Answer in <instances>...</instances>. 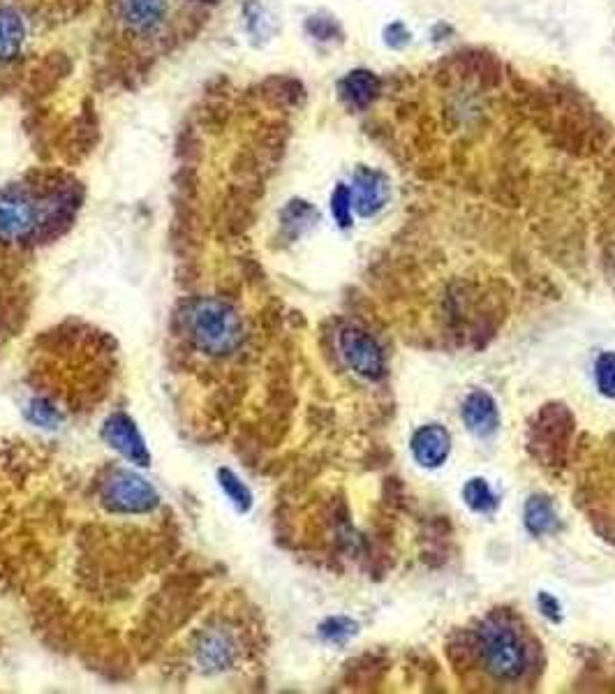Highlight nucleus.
I'll use <instances>...</instances> for the list:
<instances>
[{
  "label": "nucleus",
  "mask_w": 615,
  "mask_h": 694,
  "mask_svg": "<svg viewBox=\"0 0 615 694\" xmlns=\"http://www.w3.org/2000/svg\"><path fill=\"white\" fill-rule=\"evenodd\" d=\"M243 19H246V31L250 40L255 44H266L271 40L273 31H276L271 14L266 12V7L259 0H246L243 3Z\"/></svg>",
  "instance_id": "f3484780"
},
{
  "label": "nucleus",
  "mask_w": 615,
  "mask_h": 694,
  "mask_svg": "<svg viewBox=\"0 0 615 694\" xmlns=\"http://www.w3.org/2000/svg\"><path fill=\"white\" fill-rule=\"evenodd\" d=\"M410 40H412V33L407 31L403 21H394V24L384 28V42H387V47L391 49H403L410 44Z\"/></svg>",
  "instance_id": "a878e982"
},
{
  "label": "nucleus",
  "mask_w": 615,
  "mask_h": 694,
  "mask_svg": "<svg viewBox=\"0 0 615 694\" xmlns=\"http://www.w3.org/2000/svg\"><path fill=\"white\" fill-rule=\"evenodd\" d=\"M306 33L320 42H331L343 38V28L329 14H313L306 19Z\"/></svg>",
  "instance_id": "5701e85b"
},
{
  "label": "nucleus",
  "mask_w": 615,
  "mask_h": 694,
  "mask_svg": "<svg viewBox=\"0 0 615 694\" xmlns=\"http://www.w3.org/2000/svg\"><path fill=\"white\" fill-rule=\"evenodd\" d=\"M239 637L225 625L209 627L195 646V660L206 674H222L239 662Z\"/></svg>",
  "instance_id": "39448f33"
},
{
  "label": "nucleus",
  "mask_w": 615,
  "mask_h": 694,
  "mask_svg": "<svg viewBox=\"0 0 615 694\" xmlns=\"http://www.w3.org/2000/svg\"><path fill=\"white\" fill-rule=\"evenodd\" d=\"M595 380L599 394L615 401V352H602L595 361Z\"/></svg>",
  "instance_id": "4be33fe9"
},
{
  "label": "nucleus",
  "mask_w": 615,
  "mask_h": 694,
  "mask_svg": "<svg viewBox=\"0 0 615 694\" xmlns=\"http://www.w3.org/2000/svg\"><path fill=\"white\" fill-rule=\"evenodd\" d=\"M192 3H199V5H216L218 0H192Z\"/></svg>",
  "instance_id": "cd10ccee"
},
{
  "label": "nucleus",
  "mask_w": 615,
  "mask_h": 694,
  "mask_svg": "<svg viewBox=\"0 0 615 694\" xmlns=\"http://www.w3.org/2000/svg\"><path fill=\"white\" fill-rule=\"evenodd\" d=\"M26 419L40 428H58L63 424V412L47 398H33L26 405Z\"/></svg>",
  "instance_id": "412c9836"
},
{
  "label": "nucleus",
  "mask_w": 615,
  "mask_h": 694,
  "mask_svg": "<svg viewBox=\"0 0 615 694\" xmlns=\"http://www.w3.org/2000/svg\"><path fill=\"white\" fill-rule=\"evenodd\" d=\"M218 482L222 486V491H225V496L234 502V507L239 509V512H250V507H253V493H250L248 486L243 484L232 470L220 468Z\"/></svg>",
  "instance_id": "aec40b11"
},
{
  "label": "nucleus",
  "mask_w": 615,
  "mask_h": 694,
  "mask_svg": "<svg viewBox=\"0 0 615 694\" xmlns=\"http://www.w3.org/2000/svg\"><path fill=\"white\" fill-rule=\"evenodd\" d=\"M477 655L493 678L521 681L530 669V648L521 627L509 614H491L477 627Z\"/></svg>",
  "instance_id": "f257e3e1"
},
{
  "label": "nucleus",
  "mask_w": 615,
  "mask_h": 694,
  "mask_svg": "<svg viewBox=\"0 0 615 694\" xmlns=\"http://www.w3.org/2000/svg\"><path fill=\"white\" fill-rule=\"evenodd\" d=\"M463 500L472 512H479V514H493L500 505V500L491 489V484L481 477H472L470 482L463 486Z\"/></svg>",
  "instance_id": "a211bd4d"
},
{
  "label": "nucleus",
  "mask_w": 615,
  "mask_h": 694,
  "mask_svg": "<svg viewBox=\"0 0 615 694\" xmlns=\"http://www.w3.org/2000/svg\"><path fill=\"white\" fill-rule=\"evenodd\" d=\"M102 505L114 514H148L160 505L158 491L137 472L111 470L100 489Z\"/></svg>",
  "instance_id": "7ed1b4c3"
},
{
  "label": "nucleus",
  "mask_w": 615,
  "mask_h": 694,
  "mask_svg": "<svg viewBox=\"0 0 615 694\" xmlns=\"http://www.w3.org/2000/svg\"><path fill=\"white\" fill-rule=\"evenodd\" d=\"M26 42V24L10 5H0V63H12Z\"/></svg>",
  "instance_id": "4468645a"
},
{
  "label": "nucleus",
  "mask_w": 615,
  "mask_h": 694,
  "mask_svg": "<svg viewBox=\"0 0 615 694\" xmlns=\"http://www.w3.org/2000/svg\"><path fill=\"white\" fill-rule=\"evenodd\" d=\"M98 142H100V121H98V114H95L93 105L86 100L81 114L74 118V123H72L74 151L86 155L88 151H93V146Z\"/></svg>",
  "instance_id": "dca6fc26"
},
{
  "label": "nucleus",
  "mask_w": 615,
  "mask_h": 694,
  "mask_svg": "<svg viewBox=\"0 0 615 694\" xmlns=\"http://www.w3.org/2000/svg\"><path fill=\"white\" fill-rule=\"evenodd\" d=\"M118 17L135 35H153L167 19V0H116Z\"/></svg>",
  "instance_id": "9d476101"
},
{
  "label": "nucleus",
  "mask_w": 615,
  "mask_h": 694,
  "mask_svg": "<svg viewBox=\"0 0 615 694\" xmlns=\"http://www.w3.org/2000/svg\"><path fill=\"white\" fill-rule=\"evenodd\" d=\"M185 331L192 345L209 357H227L239 350L243 341V322L239 310L229 301L204 297L185 306Z\"/></svg>",
  "instance_id": "f03ea898"
},
{
  "label": "nucleus",
  "mask_w": 615,
  "mask_h": 694,
  "mask_svg": "<svg viewBox=\"0 0 615 694\" xmlns=\"http://www.w3.org/2000/svg\"><path fill=\"white\" fill-rule=\"evenodd\" d=\"M317 220H320V213L306 199H292V202H287L283 213H280V227H283V234H287V239L292 241L299 239L301 234H306Z\"/></svg>",
  "instance_id": "2eb2a0df"
},
{
  "label": "nucleus",
  "mask_w": 615,
  "mask_h": 694,
  "mask_svg": "<svg viewBox=\"0 0 615 694\" xmlns=\"http://www.w3.org/2000/svg\"><path fill=\"white\" fill-rule=\"evenodd\" d=\"M537 604H539V609H542V614L551 620L553 625L562 623V607H560L558 597H553L551 593H539Z\"/></svg>",
  "instance_id": "bb28decb"
},
{
  "label": "nucleus",
  "mask_w": 615,
  "mask_h": 694,
  "mask_svg": "<svg viewBox=\"0 0 615 694\" xmlns=\"http://www.w3.org/2000/svg\"><path fill=\"white\" fill-rule=\"evenodd\" d=\"M72 75V61L63 51H51L33 68L31 77H28V95L33 100L47 98L63 84L65 79Z\"/></svg>",
  "instance_id": "9b49d317"
},
{
  "label": "nucleus",
  "mask_w": 615,
  "mask_h": 694,
  "mask_svg": "<svg viewBox=\"0 0 615 694\" xmlns=\"http://www.w3.org/2000/svg\"><path fill=\"white\" fill-rule=\"evenodd\" d=\"M412 456L421 468H442L451 454V435L442 424L419 426L412 435Z\"/></svg>",
  "instance_id": "1a4fd4ad"
},
{
  "label": "nucleus",
  "mask_w": 615,
  "mask_h": 694,
  "mask_svg": "<svg viewBox=\"0 0 615 694\" xmlns=\"http://www.w3.org/2000/svg\"><path fill=\"white\" fill-rule=\"evenodd\" d=\"M461 419L463 424L468 426V431L481 440L493 438V435L500 431L498 403H495V398L484 389H474L465 396Z\"/></svg>",
  "instance_id": "6e6552de"
},
{
  "label": "nucleus",
  "mask_w": 615,
  "mask_h": 694,
  "mask_svg": "<svg viewBox=\"0 0 615 694\" xmlns=\"http://www.w3.org/2000/svg\"><path fill=\"white\" fill-rule=\"evenodd\" d=\"M380 91V77L366 68L347 72V75L338 81V98L352 109H366L368 105H373Z\"/></svg>",
  "instance_id": "f8f14e48"
},
{
  "label": "nucleus",
  "mask_w": 615,
  "mask_h": 694,
  "mask_svg": "<svg viewBox=\"0 0 615 694\" xmlns=\"http://www.w3.org/2000/svg\"><path fill=\"white\" fill-rule=\"evenodd\" d=\"M352 211H354L352 190L347 188L345 183H338L336 190H333V195H331V213H333V220H336L338 227H343V230L352 227Z\"/></svg>",
  "instance_id": "b1692460"
},
{
  "label": "nucleus",
  "mask_w": 615,
  "mask_h": 694,
  "mask_svg": "<svg viewBox=\"0 0 615 694\" xmlns=\"http://www.w3.org/2000/svg\"><path fill=\"white\" fill-rule=\"evenodd\" d=\"M525 530L532 537H546L560 530V516L548 496H530L523 509Z\"/></svg>",
  "instance_id": "ddd939ff"
},
{
  "label": "nucleus",
  "mask_w": 615,
  "mask_h": 694,
  "mask_svg": "<svg viewBox=\"0 0 615 694\" xmlns=\"http://www.w3.org/2000/svg\"><path fill=\"white\" fill-rule=\"evenodd\" d=\"M357 634H359V623L347 616H331L320 625V637L326 641V644H333V646H345L347 641L357 637Z\"/></svg>",
  "instance_id": "6ab92c4d"
},
{
  "label": "nucleus",
  "mask_w": 615,
  "mask_h": 694,
  "mask_svg": "<svg viewBox=\"0 0 615 694\" xmlns=\"http://www.w3.org/2000/svg\"><path fill=\"white\" fill-rule=\"evenodd\" d=\"M340 354L345 364L363 380L377 382L387 375V357H384L380 343L368 331L359 327H345L338 336Z\"/></svg>",
  "instance_id": "20e7f679"
},
{
  "label": "nucleus",
  "mask_w": 615,
  "mask_h": 694,
  "mask_svg": "<svg viewBox=\"0 0 615 694\" xmlns=\"http://www.w3.org/2000/svg\"><path fill=\"white\" fill-rule=\"evenodd\" d=\"M102 438L109 442L111 449H116L125 461L146 468L151 463V454H148L146 440L139 433L135 419L125 412H114L107 417L105 426H102Z\"/></svg>",
  "instance_id": "423d86ee"
},
{
  "label": "nucleus",
  "mask_w": 615,
  "mask_h": 694,
  "mask_svg": "<svg viewBox=\"0 0 615 694\" xmlns=\"http://www.w3.org/2000/svg\"><path fill=\"white\" fill-rule=\"evenodd\" d=\"M227 116H229V112H227L225 100H220V98L206 100L202 112H199V128H204L209 132H220L227 125Z\"/></svg>",
  "instance_id": "393cba45"
},
{
  "label": "nucleus",
  "mask_w": 615,
  "mask_h": 694,
  "mask_svg": "<svg viewBox=\"0 0 615 694\" xmlns=\"http://www.w3.org/2000/svg\"><path fill=\"white\" fill-rule=\"evenodd\" d=\"M352 206L361 218H373L387 206L391 197L389 179L377 169L357 167L352 176Z\"/></svg>",
  "instance_id": "0eeeda50"
}]
</instances>
